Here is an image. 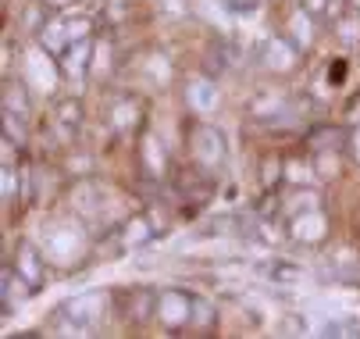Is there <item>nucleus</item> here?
<instances>
[{
    "label": "nucleus",
    "instance_id": "obj_34",
    "mask_svg": "<svg viewBox=\"0 0 360 339\" xmlns=\"http://www.w3.org/2000/svg\"><path fill=\"white\" fill-rule=\"evenodd\" d=\"M161 4H165V11H172V15L182 11V0H161Z\"/></svg>",
    "mask_w": 360,
    "mask_h": 339
},
{
    "label": "nucleus",
    "instance_id": "obj_9",
    "mask_svg": "<svg viewBox=\"0 0 360 339\" xmlns=\"http://www.w3.org/2000/svg\"><path fill=\"white\" fill-rule=\"evenodd\" d=\"M186 101H189V108H193L196 115H211V111L218 108V101H221L218 82H211V79H193L189 89H186Z\"/></svg>",
    "mask_w": 360,
    "mask_h": 339
},
{
    "label": "nucleus",
    "instance_id": "obj_18",
    "mask_svg": "<svg viewBox=\"0 0 360 339\" xmlns=\"http://www.w3.org/2000/svg\"><path fill=\"white\" fill-rule=\"evenodd\" d=\"M82 118H86V111H82V104L75 101V96H68V101H61V104H58V122H61V125L79 129V125H82Z\"/></svg>",
    "mask_w": 360,
    "mask_h": 339
},
{
    "label": "nucleus",
    "instance_id": "obj_29",
    "mask_svg": "<svg viewBox=\"0 0 360 339\" xmlns=\"http://www.w3.org/2000/svg\"><path fill=\"white\" fill-rule=\"evenodd\" d=\"M278 175H282V161H264V168H261V182H264V189H271L275 182H278Z\"/></svg>",
    "mask_w": 360,
    "mask_h": 339
},
{
    "label": "nucleus",
    "instance_id": "obj_15",
    "mask_svg": "<svg viewBox=\"0 0 360 339\" xmlns=\"http://www.w3.org/2000/svg\"><path fill=\"white\" fill-rule=\"evenodd\" d=\"M4 111L29 115V89H25V82H15V79L4 82Z\"/></svg>",
    "mask_w": 360,
    "mask_h": 339
},
{
    "label": "nucleus",
    "instance_id": "obj_13",
    "mask_svg": "<svg viewBox=\"0 0 360 339\" xmlns=\"http://www.w3.org/2000/svg\"><path fill=\"white\" fill-rule=\"evenodd\" d=\"M150 239H153V232H150V222L146 218H129L125 225H122V247H146L150 243Z\"/></svg>",
    "mask_w": 360,
    "mask_h": 339
},
{
    "label": "nucleus",
    "instance_id": "obj_23",
    "mask_svg": "<svg viewBox=\"0 0 360 339\" xmlns=\"http://www.w3.org/2000/svg\"><path fill=\"white\" fill-rule=\"evenodd\" d=\"M214 304L211 300H203V297H193V325L196 328H207V325H214Z\"/></svg>",
    "mask_w": 360,
    "mask_h": 339
},
{
    "label": "nucleus",
    "instance_id": "obj_19",
    "mask_svg": "<svg viewBox=\"0 0 360 339\" xmlns=\"http://www.w3.org/2000/svg\"><path fill=\"white\" fill-rule=\"evenodd\" d=\"M311 168H314L318 179H335V175H339V154H335V151H318Z\"/></svg>",
    "mask_w": 360,
    "mask_h": 339
},
{
    "label": "nucleus",
    "instance_id": "obj_2",
    "mask_svg": "<svg viewBox=\"0 0 360 339\" xmlns=\"http://www.w3.org/2000/svg\"><path fill=\"white\" fill-rule=\"evenodd\" d=\"M89 243H86V232L75 225V222H58L43 232V254L50 264L58 268H72L86 257Z\"/></svg>",
    "mask_w": 360,
    "mask_h": 339
},
{
    "label": "nucleus",
    "instance_id": "obj_32",
    "mask_svg": "<svg viewBox=\"0 0 360 339\" xmlns=\"http://www.w3.org/2000/svg\"><path fill=\"white\" fill-rule=\"evenodd\" d=\"M285 172H289V179H292V182H303L307 175H314V168H303V165H296V161H292V165H285Z\"/></svg>",
    "mask_w": 360,
    "mask_h": 339
},
{
    "label": "nucleus",
    "instance_id": "obj_17",
    "mask_svg": "<svg viewBox=\"0 0 360 339\" xmlns=\"http://www.w3.org/2000/svg\"><path fill=\"white\" fill-rule=\"evenodd\" d=\"M261 275L271 279V282L289 286V282H300V279H303V268H296V264H289V261H275V264H261Z\"/></svg>",
    "mask_w": 360,
    "mask_h": 339
},
{
    "label": "nucleus",
    "instance_id": "obj_8",
    "mask_svg": "<svg viewBox=\"0 0 360 339\" xmlns=\"http://www.w3.org/2000/svg\"><path fill=\"white\" fill-rule=\"evenodd\" d=\"M139 161H143V172L150 179H165V172H168V151H165V143L153 136V132H146L143 143H139Z\"/></svg>",
    "mask_w": 360,
    "mask_h": 339
},
{
    "label": "nucleus",
    "instance_id": "obj_30",
    "mask_svg": "<svg viewBox=\"0 0 360 339\" xmlns=\"http://www.w3.org/2000/svg\"><path fill=\"white\" fill-rule=\"evenodd\" d=\"M4 200H15V168H11V161H4Z\"/></svg>",
    "mask_w": 360,
    "mask_h": 339
},
{
    "label": "nucleus",
    "instance_id": "obj_37",
    "mask_svg": "<svg viewBox=\"0 0 360 339\" xmlns=\"http://www.w3.org/2000/svg\"><path fill=\"white\" fill-rule=\"evenodd\" d=\"M349 8H353V11H360V0H349Z\"/></svg>",
    "mask_w": 360,
    "mask_h": 339
},
{
    "label": "nucleus",
    "instance_id": "obj_26",
    "mask_svg": "<svg viewBox=\"0 0 360 339\" xmlns=\"http://www.w3.org/2000/svg\"><path fill=\"white\" fill-rule=\"evenodd\" d=\"M65 25H68V39H72V43H79V39H89V29H93V22H89V18H82V15H79V18L65 22Z\"/></svg>",
    "mask_w": 360,
    "mask_h": 339
},
{
    "label": "nucleus",
    "instance_id": "obj_4",
    "mask_svg": "<svg viewBox=\"0 0 360 339\" xmlns=\"http://www.w3.org/2000/svg\"><path fill=\"white\" fill-rule=\"evenodd\" d=\"M153 318H158L165 328H182L193 321V297L186 289H161L158 304H153Z\"/></svg>",
    "mask_w": 360,
    "mask_h": 339
},
{
    "label": "nucleus",
    "instance_id": "obj_6",
    "mask_svg": "<svg viewBox=\"0 0 360 339\" xmlns=\"http://www.w3.org/2000/svg\"><path fill=\"white\" fill-rule=\"evenodd\" d=\"M54 54L50 51H29V58H25V72H29V82L36 86V89H54L58 86V68H54V61H50Z\"/></svg>",
    "mask_w": 360,
    "mask_h": 339
},
{
    "label": "nucleus",
    "instance_id": "obj_24",
    "mask_svg": "<svg viewBox=\"0 0 360 339\" xmlns=\"http://www.w3.org/2000/svg\"><path fill=\"white\" fill-rule=\"evenodd\" d=\"M22 118L25 115H15V111H4V139H11V143H25V125H22Z\"/></svg>",
    "mask_w": 360,
    "mask_h": 339
},
{
    "label": "nucleus",
    "instance_id": "obj_28",
    "mask_svg": "<svg viewBox=\"0 0 360 339\" xmlns=\"http://www.w3.org/2000/svg\"><path fill=\"white\" fill-rule=\"evenodd\" d=\"M325 335H360V325L349 321V318H339V321L325 325Z\"/></svg>",
    "mask_w": 360,
    "mask_h": 339
},
{
    "label": "nucleus",
    "instance_id": "obj_20",
    "mask_svg": "<svg viewBox=\"0 0 360 339\" xmlns=\"http://www.w3.org/2000/svg\"><path fill=\"white\" fill-rule=\"evenodd\" d=\"M111 118H115V129H122V132H125V129H136V125H139V104L122 101V104L115 108Z\"/></svg>",
    "mask_w": 360,
    "mask_h": 339
},
{
    "label": "nucleus",
    "instance_id": "obj_36",
    "mask_svg": "<svg viewBox=\"0 0 360 339\" xmlns=\"http://www.w3.org/2000/svg\"><path fill=\"white\" fill-rule=\"evenodd\" d=\"M46 4H54V8H68V4H75V0H46Z\"/></svg>",
    "mask_w": 360,
    "mask_h": 339
},
{
    "label": "nucleus",
    "instance_id": "obj_10",
    "mask_svg": "<svg viewBox=\"0 0 360 339\" xmlns=\"http://www.w3.org/2000/svg\"><path fill=\"white\" fill-rule=\"evenodd\" d=\"M264 65H268L271 72H292V68H296V43L285 39V36L268 39V46H264Z\"/></svg>",
    "mask_w": 360,
    "mask_h": 339
},
{
    "label": "nucleus",
    "instance_id": "obj_14",
    "mask_svg": "<svg viewBox=\"0 0 360 339\" xmlns=\"http://www.w3.org/2000/svg\"><path fill=\"white\" fill-rule=\"evenodd\" d=\"M89 58H93V46H89V39H79L72 51L65 54V72L72 75V79H79V75H86L89 72Z\"/></svg>",
    "mask_w": 360,
    "mask_h": 339
},
{
    "label": "nucleus",
    "instance_id": "obj_25",
    "mask_svg": "<svg viewBox=\"0 0 360 339\" xmlns=\"http://www.w3.org/2000/svg\"><path fill=\"white\" fill-rule=\"evenodd\" d=\"M339 36L342 43H360V11L349 18H339Z\"/></svg>",
    "mask_w": 360,
    "mask_h": 339
},
{
    "label": "nucleus",
    "instance_id": "obj_35",
    "mask_svg": "<svg viewBox=\"0 0 360 339\" xmlns=\"http://www.w3.org/2000/svg\"><path fill=\"white\" fill-rule=\"evenodd\" d=\"M349 143H353V158H356V161H360V129H356V132H353V139H349Z\"/></svg>",
    "mask_w": 360,
    "mask_h": 339
},
{
    "label": "nucleus",
    "instance_id": "obj_31",
    "mask_svg": "<svg viewBox=\"0 0 360 339\" xmlns=\"http://www.w3.org/2000/svg\"><path fill=\"white\" fill-rule=\"evenodd\" d=\"M292 204H296V211H311V207H318V193H300Z\"/></svg>",
    "mask_w": 360,
    "mask_h": 339
},
{
    "label": "nucleus",
    "instance_id": "obj_5",
    "mask_svg": "<svg viewBox=\"0 0 360 339\" xmlns=\"http://www.w3.org/2000/svg\"><path fill=\"white\" fill-rule=\"evenodd\" d=\"M289 232L300 239V243H321V239L328 236V218H325V211H318V207H311V211H296Z\"/></svg>",
    "mask_w": 360,
    "mask_h": 339
},
{
    "label": "nucleus",
    "instance_id": "obj_12",
    "mask_svg": "<svg viewBox=\"0 0 360 339\" xmlns=\"http://www.w3.org/2000/svg\"><path fill=\"white\" fill-rule=\"evenodd\" d=\"M68 43H72V39H68V25H65V22H43V25H39V46H43V51L61 54Z\"/></svg>",
    "mask_w": 360,
    "mask_h": 339
},
{
    "label": "nucleus",
    "instance_id": "obj_33",
    "mask_svg": "<svg viewBox=\"0 0 360 339\" xmlns=\"http://www.w3.org/2000/svg\"><path fill=\"white\" fill-rule=\"evenodd\" d=\"M332 8V0H303V11H311V15H321Z\"/></svg>",
    "mask_w": 360,
    "mask_h": 339
},
{
    "label": "nucleus",
    "instance_id": "obj_27",
    "mask_svg": "<svg viewBox=\"0 0 360 339\" xmlns=\"http://www.w3.org/2000/svg\"><path fill=\"white\" fill-rule=\"evenodd\" d=\"M108 65H111V43H100V46H93V61H89V72H100V68L108 72Z\"/></svg>",
    "mask_w": 360,
    "mask_h": 339
},
{
    "label": "nucleus",
    "instance_id": "obj_1",
    "mask_svg": "<svg viewBox=\"0 0 360 339\" xmlns=\"http://www.w3.org/2000/svg\"><path fill=\"white\" fill-rule=\"evenodd\" d=\"M111 311V297L104 289H86V293H75L72 300H65L58 307V321H65V332H82V328H93L108 318Z\"/></svg>",
    "mask_w": 360,
    "mask_h": 339
},
{
    "label": "nucleus",
    "instance_id": "obj_11",
    "mask_svg": "<svg viewBox=\"0 0 360 339\" xmlns=\"http://www.w3.org/2000/svg\"><path fill=\"white\" fill-rule=\"evenodd\" d=\"M29 289H32V286L18 275V268H11V264H8V268H4V311H8V314H11L15 307H22V304H25Z\"/></svg>",
    "mask_w": 360,
    "mask_h": 339
},
{
    "label": "nucleus",
    "instance_id": "obj_22",
    "mask_svg": "<svg viewBox=\"0 0 360 339\" xmlns=\"http://www.w3.org/2000/svg\"><path fill=\"white\" fill-rule=\"evenodd\" d=\"M129 11H132V0H104V22L108 25H122L125 18H129Z\"/></svg>",
    "mask_w": 360,
    "mask_h": 339
},
{
    "label": "nucleus",
    "instance_id": "obj_3",
    "mask_svg": "<svg viewBox=\"0 0 360 339\" xmlns=\"http://www.w3.org/2000/svg\"><path fill=\"white\" fill-rule=\"evenodd\" d=\"M189 151H193V161L200 168H218L225 165L229 158V147H225V136L218 132V125L211 122H196L193 132H189Z\"/></svg>",
    "mask_w": 360,
    "mask_h": 339
},
{
    "label": "nucleus",
    "instance_id": "obj_21",
    "mask_svg": "<svg viewBox=\"0 0 360 339\" xmlns=\"http://www.w3.org/2000/svg\"><path fill=\"white\" fill-rule=\"evenodd\" d=\"M146 72H150V79L158 82V86H168V82H172V61H168L165 54H150Z\"/></svg>",
    "mask_w": 360,
    "mask_h": 339
},
{
    "label": "nucleus",
    "instance_id": "obj_7",
    "mask_svg": "<svg viewBox=\"0 0 360 339\" xmlns=\"http://www.w3.org/2000/svg\"><path fill=\"white\" fill-rule=\"evenodd\" d=\"M43 261H46L43 247L29 243V239H22V243H18V254H15V268H18V275H22L29 286H39V282H43Z\"/></svg>",
    "mask_w": 360,
    "mask_h": 339
},
{
    "label": "nucleus",
    "instance_id": "obj_16",
    "mask_svg": "<svg viewBox=\"0 0 360 339\" xmlns=\"http://www.w3.org/2000/svg\"><path fill=\"white\" fill-rule=\"evenodd\" d=\"M289 32H292V43L296 46H303V51H307V46H311V39H314V25H311V11H296L292 18H289Z\"/></svg>",
    "mask_w": 360,
    "mask_h": 339
}]
</instances>
